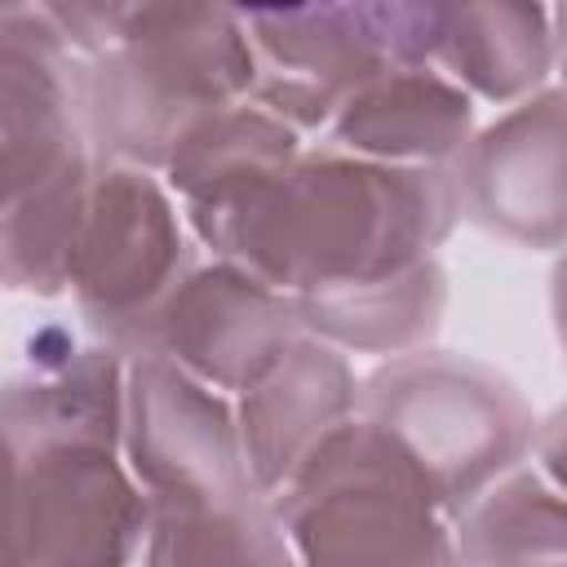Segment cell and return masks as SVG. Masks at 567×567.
Masks as SVG:
<instances>
[{
	"instance_id": "9",
	"label": "cell",
	"mask_w": 567,
	"mask_h": 567,
	"mask_svg": "<svg viewBox=\"0 0 567 567\" xmlns=\"http://www.w3.org/2000/svg\"><path fill=\"white\" fill-rule=\"evenodd\" d=\"M461 217L518 248H567V93L540 89L478 128L447 168Z\"/></svg>"
},
{
	"instance_id": "18",
	"label": "cell",
	"mask_w": 567,
	"mask_h": 567,
	"mask_svg": "<svg viewBox=\"0 0 567 567\" xmlns=\"http://www.w3.org/2000/svg\"><path fill=\"white\" fill-rule=\"evenodd\" d=\"M456 567H567V492L514 470L456 523Z\"/></svg>"
},
{
	"instance_id": "16",
	"label": "cell",
	"mask_w": 567,
	"mask_h": 567,
	"mask_svg": "<svg viewBox=\"0 0 567 567\" xmlns=\"http://www.w3.org/2000/svg\"><path fill=\"white\" fill-rule=\"evenodd\" d=\"M297 155H301L297 128H288L279 115L261 111L257 102H239L221 115H208L182 137V146L164 168V182L182 199L186 226L199 230L204 221L248 199L266 177H275Z\"/></svg>"
},
{
	"instance_id": "21",
	"label": "cell",
	"mask_w": 567,
	"mask_h": 567,
	"mask_svg": "<svg viewBox=\"0 0 567 567\" xmlns=\"http://www.w3.org/2000/svg\"><path fill=\"white\" fill-rule=\"evenodd\" d=\"M554 18V44H558V71H563V93H567V4L549 9Z\"/></svg>"
},
{
	"instance_id": "12",
	"label": "cell",
	"mask_w": 567,
	"mask_h": 567,
	"mask_svg": "<svg viewBox=\"0 0 567 567\" xmlns=\"http://www.w3.org/2000/svg\"><path fill=\"white\" fill-rule=\"evenodd\" d=\"M359 412V381L346 354L319 337H297L279 363L239 394L235 421L244 456L266 496H275L301 461Z\"/></svg>"
},
{
	"instance_id": "13",
	"label": "cell",
	"mask_w": 567,
	"mask_h": 567,
	"mask_svg": "<svg viewBox=\"0 0 567 567\" xmlns=\"http://www.w3.org/2000/svg\"><path fill=\"white\" fill-rule=\"evenodd\" d=\"M474 137V102L434 66L372 80L328 124V146L403 168H452Z\"/></svg>"
},
{
	"instance_id": "8",
	"label": "cell",
	"mask_w": 567,
	"mask_h": 567,
	"mask_svg": "<svg viewBox=\"0 0 567 567\" xmlns=\"http://www.w3.org/2000/svg\"><path fill=\"white\" fill-rule=\"evenodd\" d=\"M190 270L195 244L168 186L146 168L102 164L71 257V292L97 341L128 359Z\"/></svg>"
},
{
	"instance_id": "14",
	"label": "cell",
	"mask_w": 567,
	"mask_h": 567,
	"mask_svg": "<svg viewBox=\"0 0 567 567\" xmlns=\"http://www.w3.org/2000/svg\"><path fill=\"white\" fill-rule=\"evenodd\" d=\"M146 496L151 523L137 567H297L275 501L257 483Z\"/></svg>"
},
{
	"instance_id": "6",
	"label": "cell",
	"mask_w": 567,
	"mask_h": 567,
	"mask_svg": "<svg viewBox=\"0 0 567 567\" xmlns=\"http://www.w3.org/2000/svg\"><path fill=\"white\" fill-rule=\"evenodd\" d=\"M359 416L408 447L452 523L518 470L540 425L505 372L430 346L377 363L359 381Z\"/></svg>"
},
{
	"instance_id": "5",
	"label": "cell",
	"mask_w": 567,
	"mask_h": 567,
	"mask_svg": "<svg viewBox=\"0 0 567 567\" xmlns=\"http://www.w3.org/2000/svg\"><path fill=\"white\" fill-rule=\"evenodd\" d=\"M270 501L297 567H456L425 470L363 416L337 425Z\"/></svg>"
},
{
	"instance_id": "3",
	"label": "cell",
	"mask_w": 567,
	"mask_h": 567,
	"mask_svg": "<svg viewBox=\"0 0 567 567\" xmlns=\"http://www.w3.org/2000/svg\"><path fill=\"white\" fill-rule=\"evenodd\" d=\"M0 275L13 292L58 297L102 168L80 106V62L40 4H0Z\"/></svg>"
},
{
	"instance_id": "17",
	"label": "cell",
	"mask_w": 567,
	"mask_h": 567,
	"mask_svg": "<svg viewBox=\"0 0 567 567\" xmlns=\"http://www.w3.org/2000/svg\"><path fill=\"white\" fill-rule=\"evenodd\" d=\"M301 328L337 350L363 354H412L425 350L439 332L447 306V270L439 257L416 261L399 275L368 279L354 288L288 297Z\"/></svg>"
},
{
	"instance_id": "20",
	"label": "cell",
	"mask_w": 567,
	"mask_h": 567,
	"mask_svg": "<svg viewBox=\"0 0 567 567\" xmlns=\"http://www.w3.org/2000/svg\"><path fill=\"white\" fill-rule=\"evenodd\" d=\"M549 310H554V337H558V350H563V363H567V248H563V257L554 261V275H549Z\"/></svg>"
},
{
	"instance_id": "2",
	"label": "cell",
	"mask_w": 567,
	"mask_h": 567,
	"mask_svg": "<svg viewBox=\"0 0 567 567\" xmlns=\"http://www.w3.org/2000/svg\"><path fill=\"white\" fill-rule=\"evenodd\" d=\"M456 221L461 199L447 168L377 164L323 142L190 235L213 261L306 297L430 261Z\"/></svg>"
},
{
	"instance_id": "19",
	"label": "cell",
	"mask_w": 567,
	"mask_h": 567,
	"mask_svg": "<svg viewBox=\"0 0 567 567\" xmlns=\"http://www.w3.org/2000/svg\"><path fill=\"white\" fill-rule=\"evenodd\" d=\"M536 456H540L545 474L567 492V403L554 408V412L536 425Z\"/></svg>"
},
{
	"instance_id": "4",
	"label": "cell",
	"mask_w": 567,
	"mask_h": 567,
	"mask_svg": "<svg viewBox=\"0 0 567 567\" xmlns=\"http://www.w3.org/2000/svg\"><path fill=\"white\" fill-rule=\"evenodd\" d=\"M239 9L128 4L115 40L80 62L84 128L102 164L164 173L182 137L252 97Z\"/></svg>"
},
{
	"instance_id": "11",
	"label": "cell",
	"mask_w": 567,
	"mask_h": 567,
	"mask_svg": "<svg viewBox=\"0 0 567 567\" xmlns=\"http://www.w3.org/2000/svg\"><path fill=\"white\" fill-rule=\"evenodd\" d=\"M124 461L146 492L257 483L244 456L235 408L159 354L128 359Z\"/></svg>"
},
{
	"instance_id": "10",
	"label": "cell",
	"mask_w": 567,
	"mask_h": 567,
	"mask_svg": "<svg viewBox=\"0 0 567 567\" xmlns=\"http://www.w3.org/2000/svg\"><path fill=\"white\" fill-rule=\"evenodd\" d=\"M297 337H306V328L284 292L230 261H213L195 266L168 292L128 359L159 354L208 390L244 394Z\"/></svg>"
},
{
	"instance_id": "1",
	"label": "cell",
	"mask_w": 567,
	"mask_h": 567,
	"mask_svg": "<svg viewBox=\"0 0 567 567\" xmlns=\"http://www.w3.org/2000/svg\"><path fill=\"white\" fill-rule=\"evenodd\" d=\"M124 377L111 346L35 341L4 385V567H137L151 496L124 456Z\"/></svg>"
},
{
	"instance_id": "7",
	"label": "cell",
	"mask_w": 567,
	"mask_h": 567,
	"mask_svg": "<svg viewBox=\"0 0 567 567\" xmlns=\"http://www.w3.org/2000/svg\"><path fill=\"white\" fill-rule=\"evenodd\" d=\"M257 84L252 102L288 128L328 133L350 97L399 66H430L439 4L350 0L239 9Z\"/></svg>"
},
{
	"instance_id": "15",
	"label": "cell",
	"mask_w": 567,
	"mask_h": 567,
	"mask_svg": "<svg viewBox=\"0 0 567 567\" xmlns=\"http://www.w3.org/2000/svg\"><path fill=\"white\" fill-rule=\"evenodd\" d=\"M430 66L465 93L518 106L558 66L554 18L540 4H439Z\"/></svg>"
}]
</instances>
